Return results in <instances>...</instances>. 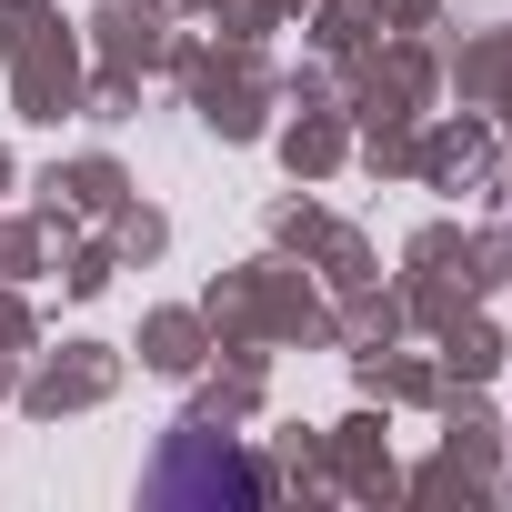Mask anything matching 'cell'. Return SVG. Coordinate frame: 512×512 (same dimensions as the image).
I'll return each mask as SVG.
<instances>
[{
  "mask_svg": "<svg viewBox=\"0 0 512 512\" xmlns=\"http://www.w3.org/2000/svg\"><path fill=\"white\" fill-rule=\"evenodd\" d=\"M191 482H201V492H221V482H231V492H262V472H251V462H231V452H221V462H201V442L181 432V452L151 472V492H191Z\"/></svg>",
  "mask_w": 512,
  "mask_h": 512,
  "instance_id": "6da1fadb",
  "label": "cell"
}]
</instances>
